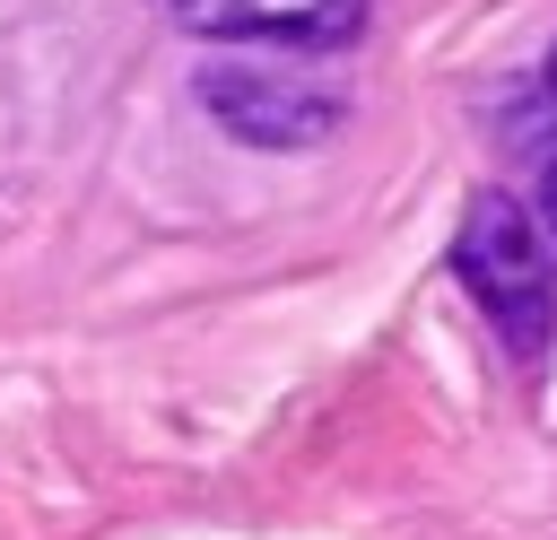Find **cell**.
Listing matches in <instances>:
<instances>
[{
    "label": "cell",
    "instance_id": "6da1fadb",
    "mask_svg": "<svg viewBox=\"0 0 557 540\" xmlns=\"http://www.w3.org/2000/svg\"><path fill=\"white\" fill-rule=\"evenodd\" d=\"M453 279L470 287V305L487 314L505 357L531 366L557 340V261H548L540 209H522L513 192H470V209L453 226Z\"/></svg>",
    "mask_w": 557,
    "mask_h": 540
},
{
    "label": "cell",
    "instance_id": "3957f363",
    "mask_svg": "<svg viewBox=\"0 0 557 540\" xmlns=\"http://www.w3.org/2000/svg\"><path fill=\"white\" fill-rule=\"evenodd\" d=\"M374 0H174V26L218 35V44H296V52H339L357 44Z\"/></svg>",
    "mask_w": 557,
    "mask_h": 540
},
{
    "label": "cell",
    "instance_id": "7a4b0ae2",
    "mask_svg": "<svg viewBox=\"0 0 557 540\" xmlns=\"http://www.w3.org/2000/svg\"><path fill=\"white\" fill-rule=\"evenodd\" d=\"M200 105L218 131H235L244 148H313L348 122V105L322 78L296 70H261V61H209L200 70Z\"/></svg>",
    "mask_w": 557,
    "mask_h": 540
}]
</instances>
